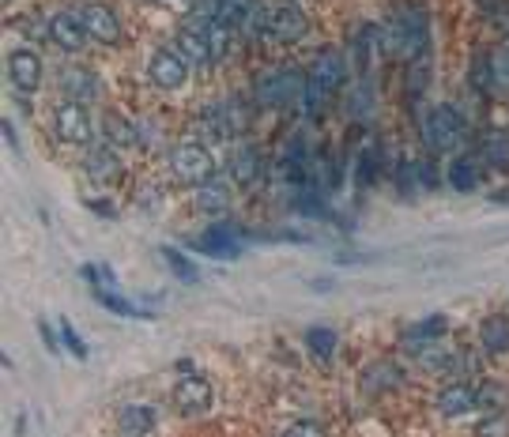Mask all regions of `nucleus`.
I'll list each match as a JSON object with an SVG mask.
<instances>
[{"label": "nucleus", "instance_id": "31", "mask_svg": "<svg viewBox=\"0 0 509 437\" xmlns=\"http://www.w3.org/2000/svg\"><path fill=\"white\" fill-rule=\"evenodd\" d=\"M99 302L110 309V313H117V317H148L143 309H136L133 302H125L121 295H114V290H99Z\"/></svg>", "mask_w": 509, "mask_h": 437}, {"label": "nucleus", "instance_id": "26", "mask_svg": "<svg viewBox=\"0 0 509 437\" xmlns=\"http://www.w3.org/2000/svg\"><path fill=\"white\" fill-rule=\"evenodd\" d=\"M306 347H310V355H314V358L329 362V358L336 355V332H332L329 324H314L310 332H306Z\"/></svg>", "mask_w": 509, "mask_h": 437}, {"label": "nucleus", "instance_id": "24", "mask_svg": "<svg viewBox=\"0 0 509 437\" xmlns=\"http://www.w3.org/2000/svg\"><path fill=\"white\" fill-rule=\"evenodd\" d=\"M449 189L457 193H476L479 189V162L476 159H453L449 170H445Z\"/></svg>", "mask_w": 509, "mask_h": 437}, {"label": "nucleus", "instance_id": "7", "mask_svg": "<svg viewBox=\"0 0 509 437\" xmlns=\"http://www.w3.org/2000/svg\"><path fill=\"white\" fill-rule=\"evenodd\" d=\"M348 80V57L336 49V46H324L317 49V57L310 64V83L321 90V95H336Z\"/></svg>", "mask_w": 509, "mask_h": 437}, {"label": "nucleus", "instance_id": "16", "mask_svg": "<svg viewBox=\"0 0 509 437\" xmlns=\"http://www.w3.org/2000/svg\"><path fill=\"white\" fill-rule=\"evenodd\" d=\"M99 76L91 68H83V64H72V68H65L61 72V90H65V99H72V102H80V106H87L91 99H99Z\"/></svg>", "mask_w": 509, "mask_h": 437}, {"label": "nucleus", "instance_id": "9", "mask_svg": "<svg viewBox=\"0 0 509 437\" xmlns=\"http://www.w3.org/2000/svg\"><path fill=\"white\" fill-rule=\"evenodd\" d=\"M306 30H310V20L295 8V4H280V8H272L268 12V27H264V34L272 42H283V46H290V42H302L306 39Z\"/></svg>", "mask_w": 509, "mask_h": 437}, {"label": "nucleus", "instance_id": "5", "mask_svg": "<svg viewBox=\"0 0 509 437\" xmlns=\"http://www.w3.org/2000/svg\"><path fill=\"white\" fill-rule=\"evenodd\" d=\"M177 53H181V61L193 68H208L211 61H220L211 49V39H208V15H193V20L177 27Z\"/></svg>", "mask_w": 509, "mask_h": 437}, {"label": "nucleus", "instance_id": "19", "mask_svg": "<svg viewBox=\"0 0 509 437\" xmlns=\"http://www.w3.org/2000/svg\"><path fill=\"white\" fill-rule=\"evenodd\" d=\"M476 407H479V404H476V389H468L464 381H457V385H449V389L438 392V411H442L445 418H461V415L476 411Z\"/></svg>", "mask_w": 509, "mask_h": 437}, {"label": "nucleus", "instance_id": "8", "mask_svg": "<svg viewBox=\"0 0 509 437\" xmlns=\"http://www.w3.org/2000/svg\"><path fill=\"white\" fill-rule=\"evenodd\" d=\"M53 129H57V136H61L65 143H87L91 133H95V129H91L87 106L72 102V99H65V102L53 106Z\"/></svg>", "mask_w": 509, "mask_h": 437}, {"label": "nucleus", "instance_id": "28", "mask_svg": "<svg viewBox=\"0 0 509 437\" xmlns=\"http://www.w3.org/2000/svg\"><path fill=\"white\" fill-rule=\"evenodd\" d=\"M102 133L110 136V143H121V148H129V143H136V129H133V121H125L121 114H110V109L102 114Z\"/></svg>", "mask_w": 509, "mask_h": 437}, {"label": "nucleus", "instance_id": "13", "mask_svg": "<svg viewBox=\"0 0 509 437\" xmlns=\"http://www.w3.org/2000/svg\"><path fill=\"white\" fill-rule=\"evenodd\" d=\"M8 80L20 87V90H39L42 87V57L30 49H15L8 53Z\"/></svg>", "mask_w": 509, "mask_h": 437}, {"label": "nucleus", "instance_id": "37", "mask_svg": "<svg viewBox=\"0 0 509 437\" xmlns=\"http://www.w3.org/2000/svg\"><path fill=\"white\" fill-rule=\"evenodd\" d=\"M0 129H4V140H8V148H20V143H15V133H12V121H4V124H0Z\"/></svg>", "mask_w": 509, "mask_h": 437}, {"label": "nucleus", "instance_id": "29", "mask_svg": "<svg viewBox=\"0 0 509 437\" xmlns=\"http://www.w3.org/2000/svg\"><path fill=\"white\" fill-rule=\"evenodd\" d=\"M159 253H162V261L170 264V271H174V276H177L181 283H196V279H200L196 264H193V261H189V257H185V253H181V249H174V245H162Z\"/></svg>", "mask_w": 509, "mask_h": 437}, {"label": "nucleus", "instance_id": "25", "mask_svg": "<svg viewBox=\"0 0 509 437\" xmlns=\"http://www.w3.org/2000/svg\"><path fill=\"white\" fill-rule=\"evenodd\" d=\"M479 343L490 355H505L509 351V321L505 317H487L479 324Z\"/></svg>", "mask_w": 509, "mask_h": 437}, {"label": "nucleus", "instance_id": "22", "mask_svg": "<svg viewBox=\"0 0 509 437\" xmlns=\"http://www.w3.org/2000/svg\"><path fill=\"white\" fill-rule=\"evenodd\" d=\"M445 328H449V321H445V317H427V321H419V324H411L408 332H404V347L419 355L423 347H430L434 339H442Z\"/></svg>", "mask_w": 509, "mask_h": 437}, {"label": "nucleus", "instance_id": "33", "mask_svg": "<svg viewBox=\"0 0 509 437\" xmlns=\"http://www.w3.org/2000/svg\"><path fill=\"white\" fill-rule=\"evenodd\" d=\"M479 12L490 15V20H498V23H509V0H476Z\"/></svg>", "mask_w": 509, "mask_h": 437}, {"label": "nucleus", "instance_id": "35", "mask_svg": "<svg viewBox=\"0 0 509 437\" xmlns=\"http://www.w3.org/2000/svg\"><path fill=\"white\" fill-rule=\"evenodd\" d=\"M283 437H324L321 423H314V418H302V423H290Z\"/></svg>", "mask_w": 509, "mask_h": 437}, {"label": "nucleus", "instance_id": "2", "mask_svg": "<svg viewBox=\"0 0 509 437\" xmlns=\"http://www.w3.org/2000/svg\"><path fill=\"white\" fill-rule=\"evenodd\" d=\"M419 133H423V143H427L430 155H445V151H457V148H461L468 124H464V117H461L457 106L438 102V106H430L427 114H423Z\"/></svg>", "mask_w": 509, "mask_h": 437}, {"label": "nucleus", "instance_id": "10", "mask_svg": "<svg viewBox=\"0 0 509 437\" xmlns=\"http://www.w3.org/2000/svg\"><path fill=\"white\" fill-rule=\"evenodd\" d=\"M83 15V27H87V39H95L102 46H117L121 42V20H117V12L110 4H83L80 8Z\"/></svg>", "mask_w": 509, "mask_h": 437}, {"label": "nucleus", "instance_id": "18", "mask_svg": "<svg viewBox=\"0 0 509 437\" xmlns=\"http://www.w3.org/2000/svg\"><path fill=\"white\" fill-rule=\"evenodd\" d=\"M174 404H177V411H185V415H193V411H204L208 404H211V385L204 377H196V373H185L174 385Z\"/></svg>", "mask_w": 509, "mask_h": 437}, {"label": "nucleus", "instance_id": "6", "mask_svg": "<svg viewBox=\"0 0 509 437\" xmlns=\"http://www.w3.org/2000/svg\"><path fill=\"white\" fill-rule=\"evenodd\" d=\"M204 124L211 129V136H220V140L242 136L249 129V106L242 99H220L215 106H208Z\"/></svg>", "mask_w": 509, "mask_h": 437}, {"label": "nucleus", "instance_id": "30", "mask_svg": "<svg viewBox=\"0 0 509 437\" xmlns=\"http://www.w3.org/2000/svg\"><path fill=\"white\" fill-rule=\"evenodd\" d=\"M505 399H509V389H505V385H495V381H487L483 389H476V404L487 407V411H498Z\"/></svg>", "mask_w": 509, "mask_h": 437}, {"label": "nucleus", "instance_id": "4", "mask_svg": "<svg viewBox=\"0 0 509 437\" xmlns=\"http://www.w3.org/2000/svg\"><path fill=\"white\" fill-rule=\"evenodd\" d=\"M170 167L185 185H204V181L215 177V159H211V151L204 148V143H196V140L177 143V148L170 151Z\"/></svg>", "mask_w": 509, "mask_h": 437}, {"label": "nucleus", "instance_id": "38", "mask_svg": "<svg viewBox=\"0 0 509 437\" xmlns=\"http://www.w3.org/2000/svg\"><path fill=\"white\" fill-rule=\"evenodd\" d=\"M42 339L49 343V351H57V339H53V332H49V324H42Z\"/></svg>", "mask_w": 509, "mask_h": 437}, {"label": "nucleus", "instance_id": "12", "mask_svg": "<svg viewBox=\"0 0 509 437\" xmlns=\"http://www.w3.org/2000/svg\"><path fill=\"white\" fill-rule=\"evenodd\" d=\"M242 238L246 234L230 223H215L196 238V249H204L208 257H238L242 253Z\"/></svg>", "mask_w": 509, "mask_h": 437}, {"label": "nucleus", "instance_id": "23", "mask_svg": "<svg viewBox=\"0 0 509 437\" xmlns=\"http://www.w3.org/2000/svg\"><path fill=\"white\" fill-rule=\"evenodd\" d=\"M487 167H495V170H509V133H498V129H490L483 140H479V155Z\"/></svg>", "mask_w": 509, "mask_h": 437}, {"label": "nucleus", "instance_id": "27", "mask_svg": "<svg viewBox=\"0 0 509 437\" xmlns=\"http://www.w3.org/2000/svg\"><path fill=\"white\" fill-rule=\"evenodd\" d=\"M227 200H230L227 185H223V181H215V177L204 181V185L196 189V208H200V211H223Z\"/></svg>", "mask_w": 509, "mask_h": 437}, {"label": "nucleus", "instance_id": "21", "mask_svg": "<svg viewBox=\"0 0 509 437\" xmlns=\"http://www.w3.org/2000/svg\"><path fill=\"white\" fill-rule=\"evenodd\" d=\"M117 430H121V437H143V433H151V430H155V407H148V404H129V407H121Z\"/></svg>", "mask_w": 509, "mask_h": 437}, {"label": "nucleus", "instance_id": "14", "mask_svg": "<svg viewBox=\"0 0 509 437\" xmlns=\"http://www.w3.org/2000/svg\"><path fill=\"white\" fill-rule=\"evenodd\" d=\"M49 39L57 42L61 49H83L87 46V27H83V15L80 12H57L49 20Z\"/></svg>", "mask_w": 509, "mask_h": 437}, {"label": "nucleus", "instance_id": "32", "mask_svg": "<svg viewBox=\"0 0 509 437\" xmlns=\"http://www.w3.org/2000/svg\"><path fill=\"white\" fill-rule=\"evenodd\" d=\"M61 339H65V347L76 355V358H87V343L80 339V332H76V328H72L68 321H61Z\"/></svg>", "mask_w": 509, "mask_h": 437}, {"label": "nucleus", "instance_id": "36", "mask_svg": "<svg viewBox=\"0 0 509 437\" xmlns=\"http://www.w3.org/2000/svg\"><path fill=\"white\" fill-rule=\"evenodd\" d=\"M87 208L99 215H114V204H106V200H87Z\"/></svg>", "mask_w": 509, "mask_h": 437}, {"label": "nucleus", "instance_id": "34", "mask_svg": "<svg viewBox=\"0 0 509 437\" xmlns=\"http://www.w3.org/2000/svg\"><path fill=\"white\" fill-rule=\"evenodd\" d=\"M479 437H509V418H502V415L483 418V423H479Z\"/></svg>", "mask_w": 509, "mask_h": 437}, {"label": "nucleus", "instance_id": "1", "mask_svg": "<svg viewBox=\"0 0 509 437\" xmlns=\"http://www.w3.org/2000/svg\"><path fill=\"white\" fill-rule=\"evenodd\" d=\"M385 46L400 61H419L430 46V20L419 4H396L385 27Z\"/></svg>", "mask_w": 509, "mask_h": 437}, {"label": "nucleus", "instance_id": "11", "mask_svg": "<svg viewBox=\"0 0 509 437\" xmlns=\"http://www.w3.org/2000/svg\"><path fill=\"white\" fill-rule=\"evenodd\" d=\"M400 385H404V370L389 358H377L370 366H362V373H358L362 396H385V392H396Z\"/></svg>", "mask_w": 509, "mask_h": 437}, {"label": "nucleus", "instance_id": "3", "mask_svg": "<svg viewBox=\"0 0 509 437\" xmlns=\"http://www.w3.org/2000/svg\"><path fill=\"white\" fill-rule=\"evenodd\" d=\"M306 83H310V76H302L298 68H268L257 76L253 95H257L261 106H290L306 99Z\"/></svg>", "mask_w": 509, "mask_h": 437}, {"label": "nucleus", "instance_id": "20", "mask_svg": "<svg viewBox=\"0 0 509 437\" xmlns=\"http://www.w3.org/2000/svg\"><path fill=\"white\" fill-rule=\"evenodd\" d=\"M83 170L91 174V181H117L121 177V159L114 148H91L87 159H83Z\"/></svg>", "mask_w": 509, "mask_h": 437}, {"label": "nucleus", "instance_id": "15", "mask_svg": "<svg viewBox=\"0 0 509 437\" xmlns=\"http://www.w3.org/2000/svg\"><path fill=\"white\" fill-rule=\"evenodd\" d=\"M148 72H151V80H155L162 90H177L181 83H185V76H189V64L181 61V53L159 49L155 57H151V64H148Z\"/></svg>", "mask_w": 509, "mask_h": 437}, {"label": "nucleus", "instance_id": "17", "mask_svg": "<svg viewBox=\"0 0 509 437\" xmlns=\"http://www.w3.org/2000/svg\"><path fill=\"white\" fill-rule=\"evenodd\" d=\"M230 177H234V185H242V189L257 185V181L264 177V155H261V148L246 143V148L234 151V159H230Z\"/></svg>", "mask_w": 509, "mask_h": 437}]
</instances>
